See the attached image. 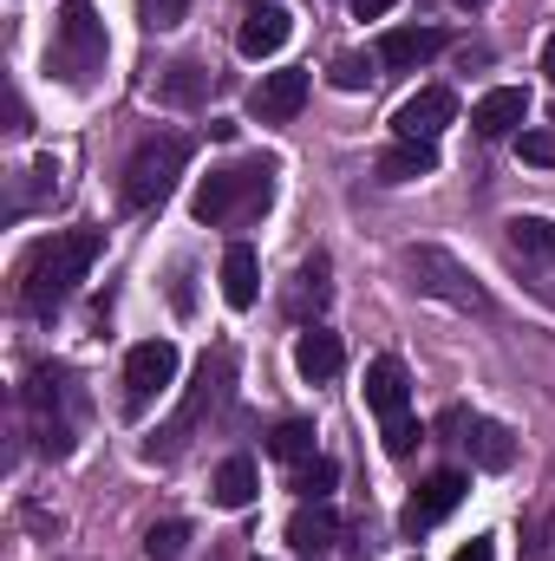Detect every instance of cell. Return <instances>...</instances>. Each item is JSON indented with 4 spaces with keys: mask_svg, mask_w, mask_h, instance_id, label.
I'll use <instances>...</instances> for the list:
<instances>
[{
    "mask_svg": "<svg viewBox=\"0 0 555 561\" xmlns=\"http://www.w3.org/2000/svg\"><path fill=\"white\" fill-rule=\"evenodd\" d=\"M457 7H484V0H457Z\"/></svg>",
    "mask_w": 555,
    "mask_h": 561,
    "instance_id": "obj_35",
    "label": "cell"
},
{
    "mask_svg": "<svg viewBox=\"0 0 555 561\" xmlns=\"http://www.w3.org/2000/svg\"><path fill=\"white\" fill-rule=\"evenodd\" d=\"M464 490H471V483H464V470H438V477H424V483H418V496L399 510V536H424L431 523H444V516L464 503Z\"/></svg>",
    "mask_w": 555,
    "mask_h": 561,
    "instance_id": "obj_7",
    "label": "cell"
},
{
    "mask_svg": "<svg viewBox=\"0 0 555 561\" xmlns=\"http://www.w3.org/2000/svg\"><path fill=\"white\" fill-rule=\"evenodd\" d=\"M301 105H307V72H269V79L249 92V112H256L262 125H287Z\"/></svg>",
    "mask_w": 555,
    "mask_h": 561,
    "instance_id": "obj_13",
    "label": "cell"
},
{
    "mask_svg": "<svg viewBox=\"0 0 555 561\" xmlns=\"http://www.w3.org/2000/svg\"><path fill=\"white\" fill-rule=\"evenodd\" d=\"M269 196H275V163H229V170H209L196 183L190 209H196V222L216 229V222H236V216L269 209Z\"/></svg>",
    "mask_w": 555,
    "mask_h": 561,
    "instance_id": "obj_2",
    "label": "cell"
},
{
    "mask_svg": "<svg viewBox=\"0 0 555 561\" xmlns=\"http://www.w3.org/2000/svg\"><path fill=\"white\" fill-rule=\"evenodd\" d=\"M399 268H406V280H412L418 294H431V300H451V307H464V313H490V294L477 287V275H471L457 255H444V249H406Z\"/></svg>",
    "mask_w": 555,
    "mask_h": 561,
    "instance_id": "obj_4",
    "label": "cell"
},
{
    "mask_svg": "<svg viewBox=\"0 0 555 561\" xmlns=\"http://www.w3.org/2000/svg\"><path fill=\"white\" fill-rule=\"evenodd\" d=\"M223 294H229V307H256L262 300V262H256L249 242H236L223 255Z\"/></svg>",
    "mask_w": 555,
    "mask_h": 561,
    "instance_id": "obj_17",
    "label": "cell"
},
{
    "mask_svg": "<svg viewBox=\"0 0 555 561\" xmlns=\"http://www.w3.org/2000/svg\"><path fill=\"white\" fill-rule=\"evenodd\" d=\"M216 503L223 510H249L256 503V490H262V477H256V457H223V470H216Z\"/></svg>",
    "mask_w": 555,
    "mask_h": 561,
    "instance_id": "obj_20",
    "label": "cell"
},
{
    "mask_svg": "<svg viewBox=\"0 0 555 561\" xmlns=\"http://www.w3.org/2000/svg\"><path fill=\"white\" fill-rule=\"evenodd\" d=\"M464 444H471V457H477L484 470H510V463H517V437L497 419H471V437H464Z\"/></svg>",
    "mask_w": 555,
    "mask_h": 561,
    "instance_id": "obj_21",
    "label": "cell"
},
{
    "mask_svg": "<svg viewBox=\"0 0 555 561\" xmlns=\"http://www.w3.org/2000/svg\"><path fill=\"white\" fill-rule=\"evenodd\" d=\"M451 561H497V542H490V536H471V542H464Z\"/></svg>",
    "mask_w": 555,
    "mask_h": 561,
    "instance_id": "obj_32",
    "label": "cell"
},
{
    "mask_svg": "<svg viewBox=\"0 0 555 561\" xmlns=\"http://www.w3.org/2000/svg\"><path fill=\"white\" fill-rule=\"evenodd\" d=\"M457 118V99L444 92V85H424V92H412L399 112H393V131L412 144H438V131Z\"/></svg>",
    "mask_w": 555,
    "mask_h": 561,
    "instance_id": "obj_9",
    "label": "cell"
},
{
    "mask_svg": "<svg viewBox=\"0 0 555 561\" xmlns=\"http://www.w3.org/2000/svg\"><path fill=\"white\" fill-rule=\"evenodd\" d=\"M170 379H177V346L170 340H144V346L125 353V405L132 412H144L150 399H163Z\"/></svg>",
    "mask_w": 555,
    "mask_h": 561,
    "instance_id": "obj_6",
    "label": "cell"
},
{
    "mask_svg": "<svg viewBox=\"0 0 555 561\" xmlns=\"http://www.w3.org/2000/svg\"><path fill=\"white\" fill-rule=\"evenodd\" d=\"M105 66V20L92 0H66L59 7V26H53V72L86 85L92 72Z\"/></svg>",
    "mask_w": 555,
    "mask_h": 561,
    "instance_id": "obj_3",
    "label": "cell"
},
{
    "mask_svg": "<svg viewBox=\"0 0 555 561\" xmlns=\"http://www.w3.org/2000/svg\"><path fill=\"white\" fill-rule=\"evenodd\" d=\"M223 373H229V353H216V359H203V373H196V392H190V405L177 412V424H170V437H163V457H170V450H177V444L190 437V424L203 419V405H209V392L223 386Z\"/></svg>",
    "mask_w": 555,
    "mask_h": 561,
    "instance_id": "obj_18",
    "label": "cell"
},
{
    "mask_svg": "<svg viewBox=\"0 0 555 561\" xmlns=\"http://www.w3.org/2000/svg\"><path fill=\"white\" fill-rule=\"evenodd\" d=\"M510 249L517 255H536V262H555V222L550 216H517L510 222Z\"/></svg>",
    "mask_w": 555,
    "mask_h": 561,
    "instance_id": "obj_23",
    "label": "cell"
},
{
    "mask_svg": "<svg viewBox=\"0 0 555 561\" xmlns=\"http://www.w3.org/2000/svg\"><path fill=\"white\" fill-rule=\"evenodd\" d=\"M92 255H99V229H66V236L39 242V249L26 255V268H20V300H26V313H53V307L86 280Z\"/></svg>",
    "mask_w": 555,
    "mask_h": 561,
    "instance_id": "obj_1",
    "label": "cell"
},
{
    "mask_svg": "<svg viewBox=\"0 0 555 561\" xmlns=\"http://www.w3.org/2000/svg\"><path fill=\"white\" fill-rule=\"evenodd\" d=\"M269 457H281V463H307V457H314V424L281 419L275 431H269Z\"/></svg>",
    "mask_w": 555,
    "mask_h": 561,
    "instance_id": "obj_24",
    "label": "cell"
},
{
    "mask_svg": "<svg viewBox=\"0 0 555 561\" xmlns=\"http://www.w3.org/2000/svg\"><path fill=\"white\" fill-rule=\"evenodd\" d=\"M59 399H66L59 373H33L26 405H33V431H39V450H46V457H66V450H72V424L59 419Z\"/></svg>",
    "mask_w": 555,
    "mask_h": 561,
    "instance_id": "obj_8",
    "label": "cell"
},
{
    "mask_svg": "<svg viewBox=\"0 0 555 561\" xmlns=\"http://www.w3.org/2000/svg\"><path fill=\"white\" fill-rule=\"evenodd\" d=\"M431 170H438V144L399 138L386 157H380V183H418V176H431Z\"/></svg>",
    "mask_w": 555,
    "mask_h": 561,
    "instance_id": "obj_19",
    "label": "cell"
},
{
    "mask_svg": "<svg viewBox=\"0 0 555 561\" xmlns=\"http://www.w3.org/2000/svg\"><path fill=\"white\" fill-rule=\"evenodd\" d=\"M523 163H555V131H523Z\"/></svg>",
    "mask_w": 555,
    "mask_h": 561,
    "instance_id": "obj_31",
    "label": "cell"
},
{
    "mask_svg": "<svg viewBox=\"0 0 555 561\" xmlns=\"http://www.w3.org/2000/svg\"><path fill=\"white\" fill-rule=\"evenodd\" d=\"M418 437H424V431H418L412 412H406V419H386V457H412Z\"/></svg>",
    "mask_w": 555,
    "mask_h": 561,
    "instance_id": "obj_29",
    "label": "cell"
},
{
    "mask_svg": "<svg viewBox=\"0 0 555 561\" xmlns=\"http://www.w3.org/2000/svg\"><path fill=\"white\" fill-rule=\"evenodd\" d=\"M406 405H412V379H406V366L386 353V359H373L366 366V412H380L386 419H406Z\"/></svg>",
    "mask_w": 555,
    "mask_h": 561,
    "instance_id": "obj_12",
    "label": "cell"
},
{
    "mask_svg": "<svg viewBox=\"0 0 555 561\" xmlns=\"http://www.w3.org/2000/svg\"><path fill=\"white\" fill-rule=\"evenodd\" d=\"M287 33H294V20H287L281 7H256V13L242 20L236 46H242V59H275L281 46H287Z\"/></svg>",
    "mask_w": 555,
    "mask_h": 561,
    "instance_id": "obj_16",
    "label": "cell"
},
{
    "mask_svg": "<svg viewBox=\"0 0 555 561\" xmlns=\"http://www.w3.org/2000/svg\"><path fill=\"white\" fill-rule=\"evenodd\" d=\"M444 53V33L438 26H393V33H380V66H393V72H412L424 59H438Z\"/></svg>",
    "mask_w": 555,
    "mask_h": 561,
    "instance_id": "obj_11",
    "label": "cell"
},
{
    "mask_svg": "<svg viewBox=\"0 0 555 561\" xmlns=\"http://www.w3.org/2000/svg\"><path fill=\"white\" fill-rule=\"evenodd\" d=\"M373 66H380V59H360V53H340V59H333V85H340V92H360V85L373 79Z\"/></svg>",
    "mask_w": 555,
    "mask_h": 561,
    "instance_id": "obj_28",
    "label": "cell"
},
{
    "mask_svg": "<svg viewBox=\"0 0 555 561\" xmlns=\"http://www.w3.org/2000/svg\"><path fill=\"white\" fill-rule=\"evenodd\" d=\"M333 483H340V463H333V457H307V463H294V490H301V503H327Z\"/></svg>",
    "mask_w": 555,
    "mask_h": 561,
    "instance_id": "obj_25",
    "label": "cell"
},
{
    "mask_svg": "<svg viewBox=\"0 0 555 561\" xmlns=\"http://www.w3.org/2000/svg\"><path fill=\"white\" fill-rule=\"evenodd\" d=\"M340 542V516L327 510V503H301L294 516H287V549L294 556H327Z\"/></svg>",
    "mask_w": 555,
    "mask_h": 561,
    "instance_id": "obj_15",
    "label": "cell"
},
{
    "mask_svg": "<svg viewBox=\"0 0 555 561\" xmlns=\"http://www.w3.org/2000/svg\"><path fill=\"white\" fill-rule=\"evenodd\" d=\"M203 92H209V72H203L196 59H177V66L157 79V99H163V105H196Z\"/></svg>",
    "mask_w": 555,
    "mask_h": 561,
    "instance_id": "obj_22",
    "label": "cell"
},
{
    "mask_svg": "<svg viewBox=\"0 0 555 561\" xmlns=\"http://www.w3.org/2000/svg\"><path fill=\"white\" fill-rule=\"evenodd\" d=\"M543 72L555 79V33H550V46H543Z\"/></svg>",
    "mask_w": 555,
    "mask_h": 561,
    "instance_id": "obj_34",
    "label": "cell"
},
{
    "mask_svg": "<svg viewBox=\"0 0 555 561\" xmlns=\"http://www.w3.org/2000/svg\"><path fill=\"white\" fill-rule=\"evenodd\" d=\"M183 542H190V529H183V523H157V529L144 536V556H150V561H177V556H183Z\"/></svg>",
    "mask_w": 555,
    "mask_h": 561,
    "instance_id": "obj_27",
    "label": "cell"
},
{
    "mask_svg": "<svg viewBox=\"0 0 555 561\" xmlns=\"http://www.w3.org/2000/svg\"><path fill=\"white\" fill-rule=\"evenodd\" d=\"M287 307H294V320H307V307H314V313L327 307V262H320V255L301 262V275H294V300H287Z\"/></svg>",
    "mask_w": 555,
    "mask_h": 561,
    "instance_id": "obj_26",
    "label": "cell"
},
{
    "mask_svg": "<svg viewBox=\"0 0 555 561\" xmlns=\"http://www.w3.org/2000/svg\"><path fill=\"white\" fill-rule=\"evenodd\" d=\"M138 13H144L150 33H163V26H177V20L190 13V0H138Z\"/></svg>",
    "mask_w": 555,
    "mask_h": 561,
    "instance_id": "obj_30",
    "label": "cell"
},
{
    "mask_svg": "<svg viewBox=\"0 0 555 561\" xmlns=\"http://www.w3.org/2000/svg\"><path fill=\"white\" fill-rule=\"evenodd\" d=\"M340 366H347V346H340V333H327V327H307V333L294 340V373H301L307 386H333V379H340Z\"/></svg>",
    "mask_w": 555,
    "mask_h": 561,
    "instance_id": "obj_10",
    "label": "cell"
},
{
    "mask_svg": "<svg viewBox=\"0 0 555 561\" xmlns=\"http://www.w3.org/2000/svg\"><path fill=\"white\" fill-rule=\"evenodd\" d=\"M256 7H275V0H256Z\"/></svg>",
    "mask_w": 555,
    "mask_h": 561,
    "instance_id": "obj_36",
    "label": "cell"
},
{
    "mask_svg": "<svg viewBox=\"0 0 555 561\" xmlns=\"http://www.w3.org/2000/svg\"><path fill=\"white\" fill-rule=\"evenodd\" d=\"M183 157H190L183 138H144L138 150H132V163H125V209H157V203L177 190Z\"/></svg>",
    "mask_w": 555,
    "mask_h": 561,
    "instance_id": "obj_5",
    "label": "cell"
},
{
    "mask_svg": "<svg viewBox=\"0 0 555 561\" xmlns=\"http://www.w3.org/2000/svg\"><path fill=\"white\" fill-rule=\"evenodd\" d=\"M393 7H399V0H353V13H360V20H386Z\"/></svg>",
    "mask_w": 555,
    "mask_h": 561,
    "instance_id": "obj_33",
    "label": "cell"
},
{
    "mask_svg": "<svg viewBox=\"0 0 555 561\" xmlns=\"http://www.w3.org/2000/svg\"><path fill=\"white\" fill-rule=\"evenodd\" d=\"M523 118H530V99H523L517 85H497V92H484V99L471 105V125H477V138H510Z\"/></svg>",
    "mask_w": 555,
    "mask_h": 561,
    "instance_id": "obj_14",
    "label": "cell"
}]
</instances>
